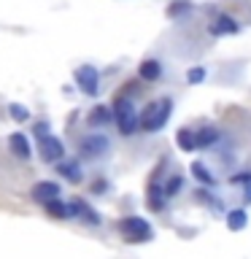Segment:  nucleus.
Wrapping results in <instances>:
<instances>
[{
  "label": "nucleus",
  "mask_w": 251,
  "mask_h": 259,
  "mask_svg": "<svg viewBox=\"0 0 251 259\" xmlns=\"http://www.w3.org/2000/svg\"><path fill=\"white\" fill-rule=\"evenodd\" d=\"M216 138H219L216 130H214V127H205V130H202V133L197 135V149H202V146H211V143L216 141Z\"/></svg>",
  "instance_id": "obj_18"
},
{
  "label": "nucleus",
  "mask_w": 251,
  "mask_h": 259,
  "mask_svg": "<svg viewBox=\"0 0 251 259\" xmlns=\"http://www.w3.org/2000/svg\"><path fill=\"white\" fill-rule=\"evenodd\" d=\"M105 151H108V138H103V135H87L84 141H81V154L89 159L100 157Z\"/></svg>",
  "instance_id": "obj_6"
},
{
  "label": "nucleus",
  "mask_w": 251,
  "mask_h": 259,
  "mask_svg": "<svg viewBox=\"0 0 251 259\" xmlns=\"http://www.w3.org/2000/svg\"><path fill=\"white\" fill-rule=\"evenodd\" d=\"M8 113H11V119H16V121H24V119L30 116L27 108H24V105H19V103H11V105H8Z\"/></svg>",
  "instance_id": "obj_19"
},
{
  "label": "nucleus",
  "mask_w": 251,
  "mask_h": 259,
  "mask_svg": "<svg viewBox=\"0 0 251 259\" xmlns=\"http://www.w3.org/2000/svg\"><path fill=\"white\" fill-rule=\"evenodd\" d=\"M38 151H40V159H44V162H60L62 154H65V146H62L60 138L44 135L38 141Z\"/></svg>",
  "instance_id": "obj_4"
},
{
  "label": "nucleus",
  "mask_w": 251,
  "mask_h": 259,
  "mask_svg": "<svg viewBox=\"0 0 251 259\" xmlns=\"http://www.w3.org/2000/svg\"><path fill=\"white\" fill-rule=\"evenodd\" d=\"M108 119H111V111H108V108H103V105H100V108H95L92 113H89V124H92V127H97V124H105Z\"/></svg>",
  "instance_id": "obj_17"
},
{
  "label": "nucleus",
  "mask_w": 251,
  "mask_h": 259,
  "mask_svg": "<svg viewBox=\"0 0 251 259\" xmlns=\"http://www.w3.org/2000/svg\"><path fill=\"white\" fill-rule=\"evenodd\" d=\"M44 205H46V213L52 216V219H70V208H68V205H62L60 197L49 200V202H44Z\"/></svg>",
  "instance_id": "obj_13"
},
{
  "label": "nucleus",
  "mask_w": 251,
  "mask_h": 259,
  "mask_svg": "<svg viewBox=\"0 0 251 259\" xmlns=\"http://www.w3.org/2000/svg\"><path fill=\"white\" fill-rule=\"evenodd\" d=\"M119 230L127 235L130 240H151V224L146 222V219L141 216H127V219H121L119 222Z\"/></svg>",
  "instance_id": "obj_3"
},
{
  "label": "nucleus",
  "mask_w": 251,
  "mask_h": 259,
  "mask_svg": "<svg viewBox=\"0 0 251 259\" xmlns=\"http://www.w3.org/2000/svg\"><path fill=\"white\" fill-rule=\"evenodd\" d=\"M60 173L68 178V181H81L84 178V173H81V167H78V162H60Z\"/></svg>",
  "instance_id": "obj_15"
},
{
  "label": "nucleus",
  "mask_w": 251,
  "mask_h": 259,
  "mask_svg": "<svg viewBox=\"0 0 251 259\" xmlns=\"http://www.w3.org/2000/svg\"><path fill=\"white\" fill-rule=\"evenodd\" d=\"M68 208H70V216L81 219V222H87V224H92V227H97V224H100V216H97V213H95V210L87 205L84 200H73Z\"/></svg>",
  "instance_id": "obj_8"
},
{
  "label": "nucleus",
  "mask_w": 251,
  "mask_h": 259,
  "mask_svg": "<svg viewBox=\"0 0 251 259\" xmlns=\"http://www.w3.org/2000/svg\"><path fill=\"white\" fill-rule=\"evenodd\" d=\"M60 184L57 181H38L35 186H32V200L35 202H49L54 197H60Z\"/></svg>",
  "instance_id": "obj_7"
},
{
  "label": "nucleus",
  "mask_w": 251,
  "mask_h": 259,
  "mask_svg": "<svg viewBox=\"0 0 251 259\" xmlns=\"http://www.w3.org/2000/svg\"><path fill=\"white\" fill-rule=\"evenodd\" d=\"M211 32L214 35H227V32H238V24H235V19H230V16H219V19L211 24Z\"/></svg>",
  "instance_id": "obj_12"
},
{
  "label": "nucleus",
  "mask_w": 251,
  "mask_h": 259,
  "mask_svg": "<svg viewBox=\"0 0 251 259\" xmlns=\"http://www.w3.org/2000/svg\"><path fill=\"white\" fill-rule=\"evenodd\" d=\"M170 113H173V100L162 97V100L151 103L149 108L143 111V116H141V130L143 133H157V130H162L168 124Z\"/></svg>",
  "instance_id": "obj_1"
},
{
  "label": "nucleus",
  "mask_w": 251,
  "mask_h": 259,
  "mask_svg": "<svg viewBox=\"0 0 251 259\" xmlns=\"http://www.w3.org/2000/svg\"><path fill=\"white\" fill-rule=\"evenodd\" d=\"M46 130H49V124H46V121H40V124L35 127V133H38V138H44V135H46Z\"/></svg>",
  "instance_id": "obj_21"
},
{
  "label": "nucleus",
  "mask_w": 251,
  "mask_h": 259,
  "mask_svg": "<svg viewBox=\"0 0 251 259\" xmlns=\"http://www.w3.org/2000/svg\"><path fill=\"white\" fill-rule=\"evenodd\" d=\"M8 149H11V154L19 157V159L30 157V143H27V138H24L22 133H14L11 138H8Z\"/></svg>",
  "instance_id": "obj_9"
},
{
  "label": "nucleus",
  "mask_w": 251,
  "mask_h": 259,
  "mask_svg": "<svg viewBox=\"0 0 251 259\" xmlns=\"http://www.w3.org/2000/svg\"><path fill=\"white\" fill-rule=\"evenodd\" d=\"M176 143L181 146V151H194L197 149V135H194V130H178Z\"/></svg>",
  "instance_id": "obj_10"
},
{
  "label": "nucleus",
  "mask_w": 251,
  "mask_h": 259,
  "mask_svg": "<svg viewBox=\"0 0 251 259\" xmlns=\"http://www.w3.org/2000/svg\"><path fill=\"white\" fill-rule=\"evenodd\" d=\"M246 224H248V216H246V210H243V208H235V210H230V213H227V227H230L232 232L243 230Z\"/></svg>",
  "instance_id": "obj_11"
},
{
  "label": "nucleus",
  "mask_w": 251,
  "mask_h": 259,
  "mask_svg": "<svg viewBox=\"0 0 251 259\" xmlns=\"http://www.w3.org/2000/svg\"><path fill=\"white\" fill-rule=\"evenodd\" d=\"M186 78H189L192 84H200V81L205 78V70H202V68H192V70H189V76H186Z\"/></svg>",
  "instance_id": "obj_20"
},
{
  "label": "nucleus",
  "mask_w": 251,
  "mask_h": 259,
  "mask_svg": "<svg viewBox=\"0 0 251 259\" xmlns=\"http://www.w3.org/2000/svg\"><path fill=\"white\" fill-rule=\"evenodd\" d=\"M116 124H119V133L121 135H133V133H138L141 130V116L135 113V108H133V103L127 100H116Z\"/></svg>",
  "instance_id": "obj_2"
},
{
  "label": "nucleus",
  "mask_w": 251,
  "mask_h": 259,
  "mask_svg": "<svg viewBox=\"0 0 251 259\" xmlns=\"http://www.w3.org/2000/svg\"><path fill=\"white\" fill-rule=\"evenodd\" d=\"M192 173H194V178H197V181H202V184H214V176L208 173V167L202 165V162H192Z\"/></svg>",
  "instance_id": "obj_16"
},
{
  "label": "nucleus",
  "mask_w": 251,
  "mask_h": 259,
  "mask_svg": "<svg viewBox=\"0 0 251 259\" xmlns=\"http://www.w3.org/2000/svg\"><path fill=\"white\" fill-rule=\"evenodd\" d=\"M76 84L84 89L87 95H97V84H100V76H97V70L92 65H81L76 70Z\"/></svg>",
  "instance_id": "obj_5"
},
{
  "label": "nucleus",
  "mask_w": 251,
  "mask_h": 259,
  "mask_svg": "<svg viewBox=\"0 0 251 259\" xmlns=\"http://www.w3.org/2000/svg\"><path fill=\"white\" fill-rule=\"evenodd\" d=\"M246 202H251V189L246 192Z\"/></svg>",
  "instance_id": "obj_22"
},
{
  "label": "nucleus",
  "mask_w": 251,
  "mask_h": 259,
  "mask_svg": "<svg viewBox=\"0 0 251 259\" xmlns=\"http://www.w3.org/2000/svg\"><path fill=\"white\" fill-rule=\"evenodd\" d=\"M162 76V65L157 62V60H146L143 65H141V78H146V81H157Z\"/></svg>",
  "instance_id": "obj_14"
}]
</instances>
